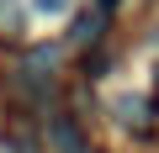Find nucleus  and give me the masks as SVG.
Masks as SVG:
<instances>
[{
	"instance_id": "obj_1",
	"label": "nucleus",
	"mask_w": 159,
	"mask_h": 153,
	"mask_svg": "<svg viewBox=\"0 0 159 153\" xmlns=\"http://www.w3.org/2000/svg\"><path fill=\"white\" fill-rule=\"evenodd\" d=\"M53 142H58V153H101L96 142H85L80 121H58V127H53Z\"/></svg>"
},
{
	"instance_id": "obj_2",
	"label": "nucleus",
	"mask_w": 159,
	"mask_h": 153,
	"mask_svg": "<svg viewBox=\"0 0 159 153\" xmlns=\"http://www.w3.org/2000/svg\"><path fill=\"white\" fill-rule=\"evenodd\" d=\"M37 11H43V16H53V11H64V0H37Z\"/></svg>"
}]
</instances>
